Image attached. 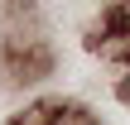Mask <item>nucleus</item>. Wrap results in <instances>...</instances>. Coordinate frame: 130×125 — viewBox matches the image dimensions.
Masks as SVG:
<instances>
[{
  "mask_svg": "<svg viewBox=\"0 0 130 125\" xmlns=\"http://www.w3.org/2000/svg\"><path fill=\"white\" fill-rule=\"evenodd\" d=\"M14 125H92L82 106H68V101H43L34 111H24Z\"/></svg>",
  "mask_w": 130,
  "mask_h": 125,
  "instance_id": "obj_1",
  "label": "nucleus"
}]
</instances>
